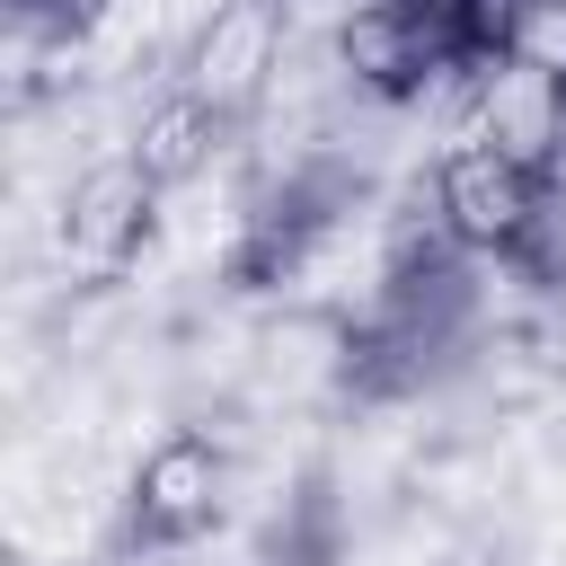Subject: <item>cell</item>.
<instances>
[{
    "label": "cell",
    "mask_w": 566,
    "mask_h": 566,
    "mask_svg": "<svg viewBox=\"0 0 566 566\" xmlns=\"http://www.w3.org/2000/svg\"><path fill=\"white\" fill-rule=\"evenodd\" d=\"M230 486H239V460L221 433L203 424H168L133 478H124V548L142 557H168V548H195L221 513H230Z\"/></svg>",
    "instance_id": "1"
},
{
    "label": "cell",
    "mask_w": 566,
    "mask_h": 566,
    "mask_svg": "<svg viewBox=\"0 0 566 566\" xmlns=\"http://www.w3.org/2000/svg\"><path fill=\"white\" fill-rule=\"evenodd\" d=\"M283 62H292V9L283 0H212L177 44V88H195L248 124L283 88Z\"/></svg>",
    "instance_id": "2"
},
{
    "label": "cell",
    "mask_w": 566,
    "mask_h": 566,
    "mask_svg": "<svg viewBox=\"0 0 566 566\" xmlns=\"http://www.w3.org/2000/svg\"><path fill=\"white\" fill-rule=\"evenodd\" d=\"M150 230H159V186L115 150V159H97V168L71 177L62 221H53V256H62V274L80 292H106V283H124L142 265Z\"/></svg>",
    "instance_id": "3"
},
{
    "label": "cell",
    "mask_w": 566,
    "mask_h": 566,
    "mask_svg": "<svg viewBox=\"0 0 566 566\" xmlns=\"http://www.w3.org/2000/svg\"><path fill=\"white\" fill-rule=\"evenodd\" d=\"M539 195H548V177L522 168V159H504L495 142H442L433 150V212L478 256H504L522 239V221L539 212Z\"/></svg>",
    "instance_id": "4"
},
{
    "label": "cell",
    "mask_w": 566,
    "mask_h": 566,
    "mask_svg": "<svg viewBox=\"0 0 566 566\" xmlns=\"http://www.w3.org/2000/svg\"><path fill=\"white\" fill-rule=\"evenodd\" d=\"M460 142H495L504 159L557 177L566 159V80L539 71L531 53H504V62H478V88H469V133Z\"/></svg>",
    "instance_id": "5"
},
{
    "label": "cell",
    "mask_w": 566,
    "mask_h": 566,
    "mask_svg": "<svg viewBox=\"0 0 566 566\" xmlns=\"http://www.w3.org/2000/svg\"><path fill=\"white\" fill-rule=\"evenodd\" d=\"M230 133H239V115H221L212 97H195V88H159L142 115H133V133H124V159L168 195V186H195L221 150H230Z\"/></svg>",
    "instance_id": "6"
},
{
    "label": "cell",
    "mask_w": 566,
    "mask_h": 566,
    "mask_svg": "<svg viewBox=\"0 0 566 566\" xmlns=\"http://www.w3.org/2000/svg\"><path fill=\"white\" fill-rule=\"evenodd\" d=\"M504 265H513V283H531V292H566V177H548V195H539V212L522 221V239L504 248Z\"/></svg>",
    "instance_id": "7"
},
{
    "label": "cell",
    "mask_w": 566,
    "mask_h": 566,
    "mask_svg": "<svg viewBox=\"0 0 566 566\" xmlns=\"http://www.w3.org/2000/svg\"><path fill=\"white\" fill-rule=\"evenodd\" d=\"M513 53H531V62H539V71H557V80H566V0H539V9H531V27H522V44H513Z\"/></svg>",
    "instance_id": "8"
},
{
    "label": "cell",
    "mask_w": 566,
    "mask_h": 566,
    "mask_svg": "<svg viewBox=\"0 0 566 566\" xmlns=\"http://www.w3.org/2000/svg\"><path fill=\"white\" fill-rule=\"evenodd\" d=\"M557 177H566V159H557Z\"/></svg>",
    "instance_id": "9"
}]
</instances>
